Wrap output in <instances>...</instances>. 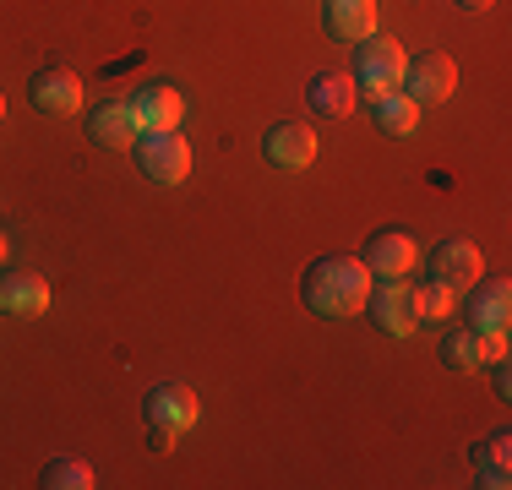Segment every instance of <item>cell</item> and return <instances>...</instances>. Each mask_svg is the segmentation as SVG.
<instances>
[{
	"label": "cell",
	"mask_w": 512,
	"mask_h": 490,
	"mask_svg": "<svg viewBox=\"0 0 512 490\" xmlns=\"http://www.w3.org/2000/svg\"><path fill=\"white\" fill-rule=\"evenodd\" d=\"M371 267L360 262V256H316L306 267V278H300V300H306V311L316 316H349V311H365V294H371Z\"/></svg>",
	"instance_id": "1"
},
{
	"label": "cell",
	"mask_w": 512,
	"mask_h": 490,
	"mask_svg": "<svg viewBox=\"0 0 512 490\" xmlns=\"http://www.w3.org/2000/svg\"><path fill=\"white\" fill-rule=\"evenodd\" d=\"M404 66H409V55H404V44L398 39H382V33H371V39H360L355 49V93L371 104V98H382V93H393L398 82H404Z\"/></svg>",
	"instance_id": "2"
},
{
	"label": "cell",
	"mask_w": 512,
	"mask_h": 490,
	"mask_svg": "<svg viewBox=\"0 0 512 490\" xmlns=\"http://www.w3.org/2000/svg\"><path fill=\"white\" fill-rule=\"evenodd\" d=\"M137 164H142L148 180H158V186H180V180L191 175V142L180 137V126L142 131L137 137Z\"/></svg>",
	"instance_id": "3"
},
{
	"label": "cell",
	"mask_w": 512,
	"mask_h": 490,
	"mask_svg": "<svg viewBox=\"0 0 512 490\" xmlns=\"http://www.w3.org/2000/svg\"><path fill=\"white\" fill-rule=\"evenodd\" d=\"M414 104H447L458 88V60L453 55H442V49H431V55H414L409 66H404V82H398Z\"/></svg>",
	"instance_id": "4"
},
{
	"label": "cell",
	"mask_w": 512,
	"mask_h": 490,
	"mask_svg": "<svg viewBox=\"0 0 512 490\" xmlns=\"http://www.w3.org/2000/svg\"><path fill=\"white\" fill-rule=\"evenodd\" d=\"M365 316H371L376 333H387V338H409L414 327H420L404 278H376L371 294H365Z\"/></svg>",
	"instance_id": "5"
},
{
	"label": "cell",
	"mask_w": 512,
	"mask_h": 490,
	"mask_svg": "<svg viewBox=\"0 0 512 490\" xmlns=\"http://www.w3.org/2000/svg\"><path fill=\"white\" fill-rule=\"evenodd\" d=\"M360 262L371 267V278H409L414 267H420V240H414L409 229H376V235L365 240Z\"/></svg>",
	"instance_id": "6"
},
{
	"label": "cell",
	"mask_w": 512,
	"mask_h": 490,
	"mask_svg": "<svg viewBox=\"0 0 512 490\" xmlns=\"http://www.w3.org/2000/svg\"><path fill=\"white\" fill-rule=\"evenodd\" d=\"M463 294H469V300H463V311H469V327L507 338V322H512V284H507V278H485V273H480Z\"/></svg>",
	"instance_id": "7"
},
{
	"label": "cell",
	"mask_w": 512,
	"mask_h": 490,
	"mask_svg": "<svg viewBox=\"0 0 512 490\" xmlns=\"http://www.w3.org/2000/svg\"><path fill=\"white\" fill-rule=\"evenodd\" d=\"M142 414H148V425H164V431L186 436L191 425H197L202 403H197V392H191L186 382H158L148 398H142Z\"/></svg>",
	"instance_id": "8"
},
{
	"label": "cell",
	"mask_w": 512,
	"mask_h": 490,
	"mask_svg": "<svg viewBox=\"0 0 512 490\" xmlns=\"http://www.w3.org/2000/svg\"><path fill=\"white\" fill-rule=\"evenodd\" d=\"M126 104H131V115H137L142 131H169L186 115V98H180L175 82H148V88H137Z\"/></svg>",
	"instance_id": "9"
},
{
	"label": "cell",
	"mask_w": 512,
	"mask_h": 490,
	"mask_svg": "<svg viewBox=\"0 0 512 490\" xmlns=\"http://www.w3.org/2000/svg\"><path fill=\"white\" fill-rule=\"evenodd\" d=\"M431 278H442L447 289H469L474 278H480V245L474 240H463V235H447V240H436V251H431Z\"/></svg>",
	"instance_id": "10"
},
{
	"label": "cell",
	"mask_w": 512,
	"mask_h": 490,
	"mask_svg": "<svg viewBox=\"0 0 512 490\" xmlns=\"http://www.w3.org/2000/svg\"><path fill=\"white\" fill-rule=\"evenodd\" d=\"M496 354H507V338L480 333V327H458V333L442 338V365L447 371H480V365L496 360Z\"/></svg>",
	"instance_id": "11"
},
{
	"label": "cell",
	"mask_w": 512,
	"mask_h": 490,
	"mask_svg": "<svg viewBox=\"0 0 512 490\" xmlns=\"http://www.w3.org/2000/svg\"><path fill=\"white\" fill-rule=\"evenodd\" d=\"M262 153L273 158L278 169H306L316 158V131L306 126V120H278V126L262 137Z\"/></svg>",
	"instance_id": "12"
},
{
	"label": "cell",
	"mask_w": 512,
	"mask_h": 490,
	"mask_svg": "<svg viewBox=\"0 0 512 490\" xmlns=\"http://www.w3.org/2000/svg\"><path fill=\"white\" fill-rule=\"evenodd\" d=\"M0 311H11V316L50 311V284L39 273H28V267H6L0 273Z\"/></svg>",
	"instance_id": "13"
},
{
	"label": "cell",
	"mask_w": 512,
	"mask_h": 490,
	"mask_svg": "<svg viewBox=\"0 0 512 490\" xmlns=\"http://www.w3.org/2000/svg\"><path fill=\"white\" fill-rule=\"evenodd\" d=\"M88 137L99 142V147H137V137H142V126H137V115H131V104L126 98H109V104H99L88 115Z\"/></svg>",
	"instance_id": "14"
},
{
	"label": "cell",
	"mask_w": 512,
	"mask_h": 490,
	"mask_svg": "<svg viewBox=\"0 0 512 490\" xmlns=\"http://www.w3.org/2000/svg\"><path fill=\"white\" fill-rule=\"evenodd\" d=\"M469 463H474V474H480L485 490H507L512 485V436L507 431L480 436L469 447Z\"/></svg>",
	"instance_id": "15"
},
{
	"label": "cell",
	"mask_w": 512,
	"mask_h": 490,
	"mask_svg": "<svg viewBox=\"0 0 512 490\" xmlns=\"http://www.w3.org/2000/svg\"><path fill=\"white\" fill-rule=\"evenodd\" d=\"M28 93L44 115H77L82 109V77H71V71H60V66L39 71V77L28 82Z\"/></svg>",
	"instance_id": "16"
},
{
	"label": "cell",
	"mask_w": 512,
	"mask_h": 490,
	"mask_svg": "<svg viewBox=\"0 0 512 490\" xmlns=\"http://www.w3.org/2000/svg\"><path fill=\"white\" fill-rule=\"evenodd\" d=\"M322 28L344 44H360L376 33V0H327L322 11Z\"/></svg>",
	"instance_id": "17"
},
{
	"label": "cell",
	"mask_w": 512,
	"mask_h": 490,
	"mask_svg": "<svg viewBox=\"0 0 512 490\" xmlns=\"http://www.w3.org/2000/svg\"><path fill=\"white\" fill-rule=\"evenodd\" d=\"M306 98H311V109L316 115H349V109L360 104V93H355V77L349 71H316L311 77V88H306Z\"/></svg>",
	"instance_id": "18"
},
{
	"label": "cell",
	"mask_w": 512,
	"mask_h": 490,
	"mask_svg": "<svg viewBox=\"0 0 512 490\" xmlns=\"http://www.w3.org/2000/svg\"><path fill=\"white\" fill-rule=\"evenodd\" d=\"M371 120L387 137H414V131H420V104H414L404 88H393V93L371 98Z\"/></svg>",
	"instance_id": "19"
},
{
	"label": "cell",
	"mask_w": 512,
	"mask_h": 490,
	"mask_svg": "<svg viewBox=\"0 0 512 490\" xmlns=\"http://www.w3.org/2000/svg\"><path fill=\"white\" fill-rule=\"evenodd\" d=\"M39 485L44 490H93V485H99V474H93L88 458H50V463H44V474H39Z\"/></svg>",
	"instance_id": "20"
},
{
	"label": "cell",
	"mask_w": 512,
	"mask_h": 490,
	"mask_svg": "<svg viewBox=\"0 0 512 490\" xmlns=\"http://www.w3.org/2000/svg\"><path fill=\"white\" fill-rule=\"evenodd\" d=\"M409 300H414V316H420V322H447V316L458 311L463 294H458V289H447L442 278H431V284L409 289Z\"/></svg>",
	"instance_id": "21"
},
{
	"label": "cell",
	"mask_w": 512,
	"mask_h": 490,
	"mask_svg": "<svg viewBox=\"0 0 512 490\" xmlns=\"http://www.w3.org/2000/svg\"><path fill=\"white\" fill-rule=\"evenodd\" d=\"M491 392H496V398H512V365H507V354H496V360H491Z\"/></svg>",
	"instance_id": "22"
},
{
	"label": "cell",
	"mask_w": 512,
	"mask_h": 490,
	"mask_svg": "<svg viewBox=\"0 0 512 490\" xmlns=\"http://www.w3.org/2000/svg\"><path fill=\"white\" fill-rule=\"evenodd\" d=\"M175 441H180L175 431H164V425H148V447H153V452H169Z\"/></svg>",
	"instance_id": "23"
},
{
	"label": "cell",
	"mask_w": 512,
	"mask_h": 490,
	"mask_svg": "<svg viewBox=\"0 0 512 490\" xmlns=\"http://www.w3.org/2000/svg\"><path fill=\"white\" fill-rule=\"evenodd\" d=\"M463 11H485V6H496V0H458Z\"/></svg>",
	"instance_id": "24"
},
{
	"label": "cell",
	"mask_w": 512,
	"mask_h": 490,
	"mask_svg": "<svg viewBox=\"0 0 512 490\" xmlns=\"http://www.w3.org/2000/svg\"><path fill=\"white\" fill-rule=\"evenodd\" d=\"M6 251H11V245H6V235H0V262H6Z\"/></svg>",
	"instance_id": "25"
},
{
	"label": "cell",
	"mask_w": 512,
	"mask_h": 490,
	"mask_svg": "<svg viewBox=\"0 0 512 490\" xmlns=\"http://www.w3.org/2000/svg\"><path fill=\"white\" fill-rule=\"evenodd\" d=\"M0 115H6V98H0Z\"/></svg>",
	"instance_id": "26"
}]
</instances>
